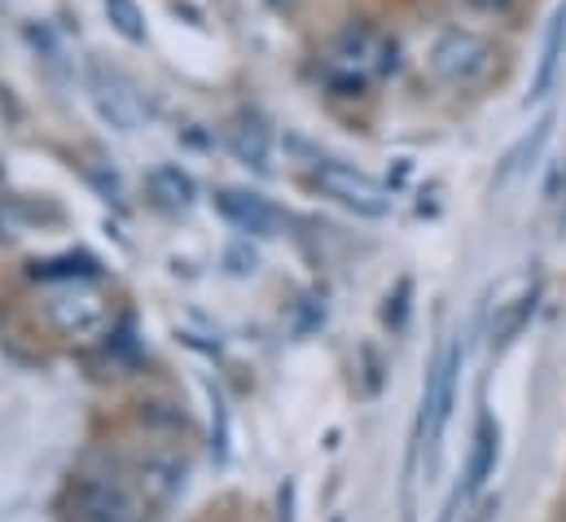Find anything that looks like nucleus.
<instances>
[{"label":"nucleus","instance_id":"1","mask_svg":"<svg viewBox=\"0 0 566 522\" xmlns=\"http://www.w3.org/2000/svg\"><path fill=\"white\" fill-rule=\"evenodd\" d=\"M426 62H430V75L448 93H479L501 71V44L474 27H443Z\"/></svg>","mask_w":566,"mask_h":522},{"label":"nucleus","instance_id":"2","mask_svg":"<svg viewBox=\"0 0 566 522\" xmlns=\"http://www.w3.org/2000/svg\"><path fill=\"white\" fill-rule=\"evenodd\" d=\"M312 185H316L325 198H334L338 207H347V211H356V216H365V220L391 216V189H387L382 180H374L369 171L352 167V163H334V158L316 163Z\"/></svg>","mask_w":566,"mask_h":522},{"label":"nucleus","instance_id":"3","mask_svg":"<svg viewBox=\"0 0 566 522\" xmlns=\"http://www.w3.org/2000/svg\"><path fill=\"white\" fill-rule=\"evenodd\" d=\"M457 374H461V343H443L434 365L426 369V387L418 399V408L426 413V474H434V466H439V439H443L448 417H452Z\"/></svg>","mask_w":566,"mask_h":522},{"label":"nucleus","instance_id":"4","mask_svg":"<svg viewBox=\"0 0 566 522\" xmlns=\"http://www.w3.org/2000/svg\"><path fill=\"white\" fill-rule=\"evenodd\" d=\"M75 519L80 522H142V501L111 479H88L75 492Z\"/></svg>","mask_w":566,"mask_h":522},{"label":"nucleus","instance_id":"5","mask_svg":"<svg viewBox=\"0 0 566 522\" xmlns=\"http://www.w3.org/2000/svg\"><path fill=\"white\" fill-rule=\"evenodd\" d=\"M216 211L224 220H233L242 233H260V238H273L282 229V211L260 198V194H242V189H220L216 194Z\"/></svg>","mask_w":566,"mask_h":522},{"label":"nucleus","instance_id":"6","mask_svg":"<svg viewBox=\"0 0 566 522\" xmlns=\"http://www.w3.org/2000/svg\"><path fill=\"white\" fill-rule=\"evenodd\" d=\"M93 102H97V111H102V119L111 128L133 132L142 124V102H137V93L115 71H102V66L93 71Z\"/></svg>","mask_w":566,"mask_h":522},{"label":"nucleus","instance_id":"7","mask_svg":"<svg viewBox=\"0 0 566 522\" xmlns=\"http://www.w3.org/2000/svg\"><path fill=\"white\" fill-rule=\"evenodd\" d=\"M496 448H501V430L492 421V413H479L474 421V443H470V461H465V483H461V501H474L483 492V483L496 470Z\"/></svg>","mask_w":566,"mask_h":522},{"label":"nucleus","instance_id":"8","mask_svg":"<svg viewBox=\"0 0 566 522\" xmlns=\"http://www.w3.org/2000/svg\"><path fill=\"white\" fill-rule=\"evenodd\" d=\"M566 58V0L554 9L549 18V31H545V44H541V62H536V75H532V102H545L558 84V71H563Z\"/></svg>","mask_w":566,"mask_h":522},{"label":"nucleus","instance_id":"9","mask_svg":"<svg viewBox=\"0 0 566 522\" xmlns=\"http://www.w3.org/2000/svg\"><path fill=\"white\" fill-rule=\"evenodd\" d=\"M137 483H142L149 505H167L185 488V461H176L167 452H154V457H145L142 466H137Z\"/></svg>","mask_w":566,"mask_h":522},{"label":"nucleus","instance_id":"10","mask_svg":"<svg viewBox=\"0 0 566 522\" xmlns=\"http://www.w3.org/2000/svg\"><path fill=\"white\" fill-rule=\"evenodd\" d=\"M149 194H154L163 207L185 211V207H193L198 185H193V176H189V171H180L176 163H163V167H154V171H149Z\"/></svg>","mask_w":566,"mask_h":522},{"label":"nucleus","instance_id":"11","mask_svg":"<svg viewBox=\"0 0 566 522\" xmlns=\"http://www.w3.org/2000/svg\"><path fill=\"white\" fill-rule=\"evenodd\" d=\"M554 136V115H545L536 128L527 132L510 154H505V163H501V171H496V185H505V180H514L518 171H527V167H536V158H541V149H545V140Z\"/></svg>","mask_w":566,"mask_h":522},{"label":"nucleus","instance_id":"12","mask_svg":"<svg viewBox=\"0 0 566 522\" xmlns=\"http://www.w3.org/2000/svg\"><path fill=\"white\" fill-rule=\"evenodd\" d=\"M49 312L66 334H93L106 321V303H97V299H57Z\"/></svg>","mask_w":566,"mask_h":522},{"label":"nucleus","instance_id":"13","mask_svg":"<svg viewBox=\"0 0 566 522\" xmlns=\"http://www.w3.org/2000/svg\"><path fill=\"white\" fill-rule=\"evenodd\" d=\"M229 149L238 154V163H247V167H255V171H269V149H273V140H269V128H260L255 119H242L238 128L229 132Z\"/></svg>","mask_w":566,"mask_h":522},{"label":"nucleus","instance_id":"14","mask_svg":"<svg viewBox=\"0 0 566 522\" xmlns=\"http://www.w3.org/2000/svg\"><path fill=\"white\" fill-rule=\"evenodd\" d=\"M106 18L128 44H145V18L137 9V0H106Z\"/></svg>","mask_w":566,"mask_h":522},{"label":"nucleus","instance_id":"15","mask_svg":"<svg viewBox=\"0 0 566 522\" xmlns=\"http://www.w3.org/2000/svg\"><path fill=\"white\" fill-rule=\"evenodd\" d=\"M470 13H483V18H505V13H514V4L518 0H461Z\"/></svg>","mask_w":566,"mask_h":522},{"label":"nucleus","instance_id":"16","mask_svg":"<svg viewBox=\"0 0 566 522\" xmlns=\"http://www.w3.org/2000/svg\"><path fill=\"white\" fill-rule=\"evenodd\" d=\"M277 522H294V483L290 479L277 488Z\"/></svg>","mask_w":566,"mask_h":522},{"label":"nucleus","instance_id":"17","mask_svg":"<svg viewBox=\"0 0 566 522\" xmlns=\"http://www.w3.org/2000/svg\"><path fill=\"white\" fill-rule=\"evenodd\" d=\"M273 4H277V9H285V4H290V0H273Z\"/></svg>","mask_w":566,"mask_h":522},{"label":"nucleus","instance_id":"18","mask_svg":"<svg viewBox=\"0 0 566 522\" xmlns=\"http://www.w3.org/2000/svg\"><path fill=\"white\" fill-rule=\"evenodd\" d=\"M0 180H4V171H0Z\"/></svg>","mask_w":566,"mask_h":522}]
</instances>
